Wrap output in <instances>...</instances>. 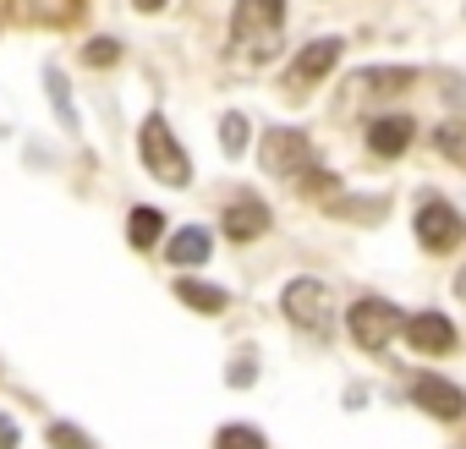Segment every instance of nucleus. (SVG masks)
Returning <instances> with one entry per match:
<instances>
[{
	"label": "nucleus",
	"mask_w": 466,
	"mask_h": 449,
	"mask_svg": "<svg viewBox=\"0 0 466 449\" xmlns=\"http://www.w3.org/2000/svg\"><path fill=\"white\" fill-rule=\"evenodd\" d=\"M280 28H286V0H237L230 12V55L237 61H269L280 50Z\"/></svg>",
	"instance_id": "obj_1"
},
{
	"label": "nucleus",
	"mask_w": 466,
	"mask_h": 449,
	"mask_svg": "<svg viewBox=\"0 0 466 449\" xmlns=\"http://www.w3.org/2000/svg\"><path fill=\"white\" fill-rule=\"evenodd\" d=\"M137 154H143L148 175H159L165 186H187L192 165H187V154H181V143H176V132H170L165 115H148V121H143V132H137Z\"/></svg>",
	"instance_id": "obj_2"
},
{
	"label": "nucleus",
	"mask_w": 466,
	"mask_h": 449,
	"mask_svg": "<svg viewBox=\"0 0 466 449\" xmlns=\"http://www.w3.org/2000/svg\"><path fill=\"white\" fill-rule=\"evenodd\" d=\"M280 307H286V318H291L302 334L329 340L335 313H329V285H324V280H291V285L280 291Z\"/></svg>",
	"instance_id": "obj_3"
},
{
	"label": "nucleus",
	"mask_w": 466,
	"mask_h": 449,
	"mask_svg": "<svg viewBox=\"0 0 466 449\" xmlns=\"http://www.w3.org/2000/svg\"><path fill=\"white\" fill-rule=\"evenodd\" d=\"M264 170L280 175V181H302L308 170H319V154H313V143L297 126H275L264 137Z\"/></svg>",
	"instance_id": "obj_4"
},
{
	"label": "nucleus",
	"mask_w": 466,
	"mask_h": 449,
	"mask_svg": "<svg viewBox=\"0 0 466 449\" xmlns=\"http://www.w3.org/2000/svg\"><path fill=\"white\" fill-rule=\"evenodd\" d=\"M346 324H351V340H357L362 351H379V345H390V334H395V329H406L400 307H395V302H384V296H368V302H357Z\"/></svg>",
	"instance_id": "obj_5"
},
{
	"label": "nucleus",
	"mask_w": 466,
	"mask_h": 449,
	"mask_svg": "<svg viewBox=\"0 0 466 449\" xmlns=\"http://www.w3.org/2000/svg\"><path fill=\"white\" fill-rule=\"evenodd\" d=\"M340 50H346V39H313V45H302L297 50V61H291V72H286V83L297 88V94H308L313 83H324L329 72H335V61H340Z\"/></svg>",
	"instance_id": "obj_6"
},
{
	"label": "nucleus",
	"mask_w": 466,
	"mask_h": 449,
	"mask_svg": "<svg viewBox=\"0 0 466 449\" xmlns=\"http://www.w3.org/2000/svg\"><path fill=\"white\" fill-rule=\"evenodd\" d=\"M269 224H275V219H269V203H264V197H253V192H242V197H230V203H225L219 231L242 247V242H258Z\"/></svg>",
	"instance_id": "obj_7"
},
{
	"label": "nucleus",
	"mask_w": 466,
	"mask_h": 449,
	"mask_svg": "<svg viewBox=\"0 0 466 449\" xmlns=\"http://www.w3.org/2000/svg\"><path fill=\"white\" fill-rule=\"evenodd\" d=\"M461 214L450 208V203H422L417 208V242L428 247V253H455L461 247Z\"/></svg>",
	"instance_id": "obj_8"
},
{
	"label": "nucleus",
	"mask_w": 466,
	"mask_h": 449,
	"mask_svg": "<svg viewBox=\"0 0 466 449\" xmlns=\"http://www.w3.org/2000/svg\"><path fill=\"white\" fill-rule=\"evenodd\" d=\"M411 405H422V411L439 416V422H455V416L466 411V394H461L450 378H439V373H417V378H411Z\"/></svg>",
	"instance_id": "obj_9"
},
{
	"label": "nucleus",
	"mask_w": 466,
	"mask_h": 449,
	"mask_svg": "<svg viewBox=\"0 0 466 449\" xmlns=\"http://www.w3.org/2000/svg\"><path fill=\"white\" fill-rule=\"evenodd\" d=\"M406 340L422 356H450L455 351V324L444 313H417V318H406Z\"/></svg>",
	"instance_id": "obj_10"
},
{
	"label": "nucleus",
	"mask_w": 466,
	"mask_h": 449,
	"mask_svg": "<svg viewBox=\"0 0 466 449\" xmlns=\"http://www.w3.org/2000/svg\"><path fill=\"white\" fill-rule=\"evenodd\" d=\"M411 137H417V121H406V115H373V126H368V148L379 159H400L411 148Z\"/></svg>",
	"instance_id": "obj_11"
},
{
	"label": "nucleus",
	"mask_w": 466,
	"mask_h": 449,
	"mask_svg": "<svg viewBox=\"0 0 466 449\" xmlns=\"http://www.w3.org/2000/svg\"><path fill=\"white\" fill-rule=\"evenodd\" d=\"M12 17L66 28V23H77V17H83V0H12Z\"/></svg>",
	"instance_id": "obj_12"
},
{
	"label": "nucleus",
	"mask_w": 466,
	"mask_h": 449,
	"mask_svg": "<svg viewBox=\"0 0 466 449\" xmlns=\"http://www.w3.org/2000/svg\"><path fill=\"white\" fill-rule=\"evenodd\" d=\"M208 253H214V236L203 231V224H187V231H176V236H170V247H165V258H170V264H181V269L208 264Z\"/></svg>",
	"instance_id": "obj_13"
},
{
	"label": "nucleus",
	"mask_w": 466,
	"mask_h": 449,
	"mask_svg": "<svg viewBox=\"0 0 466 449\" xmlns=\"http://www.w3.org/2000/svg\"><path fill=\"white\" fill-rule=\"evenodd\" d=\"M159 236H165V208H148V203L132 208V219H127V242H132L137 253H148Z\"/></svg>",
	"instance_id": "obj_14"
},
{
	"label": "nucleus",
	"mask_w": 466,
	"mask_h": 449,
	"mask_svg": "<svg viewBox=\"0 0 466 449\" xmlns=\"http://www.w3.org/2000/svg\"><path fill=\"white\" fill-rule=\"evenodd\" d=\"M176 296H181L192 313H208V318H214V313H225V302H230L219 285H198V280H176Z\"/></svg>",
	"instance_id": "obj_15"
},
{
	"label": "nucleus",
	"mask_w": 466,
	"mask_h": 449,
	"mask_svg": "<svg viewBox=\"0 0 466 449\" xmlns=\"http://www.w3.org/2000/svg\"><path fill=\"white\" fill-rule=\"evenodd\" d=\"M248 137H253V121H248L242 110H230V115L219 121V148H225L230 159H237V154L248 148Z\"/></svg>",
	"instance_id": "obj_16"
},
{
	"label": "nucleus",
	"mask_w": 466,
	"mask_h": 449,
	"mask_svg": "<svg viewBox=\"0 0 466 449\" xmlns=\"http://www.w3.org/2000/svg\"><path fill=\"white\" fill-rule=\"evenodd\" d=\"M357 83H368L373 94H400V88L417 83V72H406V66H384V72H362Z\"/></svg>",
	"instance_id": "obj_17"
},
{
	"label": "nucleus",
	"mask_w": 466,
	"mask_h": 449,
	"mask_svg": "<svg viewBox=\"0 0 466 449\" xmlns=\"http://www.w3.org/2000/svg\"><path fill=\"white\" fill-rule=\"evenodd\" d=\"M214 449H264V433L230 422V427H219V444H214Z\"/></svg>",
	"instance_id": "obj_18"
},
{
	"label": "nucleus",
	"mask_w": 466,
	"mask_h": 449,
	"mask_svg": "<svg viewBox=\"0 0 466 449\" xmlns=\"http://www.w3.org/2000/svg\"><path fill=\"white\" fill-rule=\"evenodd\" d=\"M83 61H88V66H116V61H121V45H116V39H88V45H83Z\"/></svg>",
	"instance_id": "obj_19"
},
{
	"label": "nucleus",
	"mask_w": 466,
	"mask_h": 449,
	"mask_svg": "<svg viewBox=\"0 0 466 449\" xmlns=\"http://www.w3.org/2000/svg\"><path fill=\"white\" fill-rule=\"evenodd\" d=\"M50 444H56V449H94V438H88L83 427H72V422H56V427H50Z\"/></svg>",
	"instance_id": "obj_20"
},
{
	"label": "nucleus",
	"mask_w": 466,
	"mask_h": 449,
	"mask_svg": "<svg viewBox=\"0 0 466 449\" xmlns=\"http://www.w3.org/2000/svg\"><path fill=\"white\" fill-rule=\"evenodd\" d=\"M0 449H17V422L0 416Z\"/></svg>",
	"instance_id": "obj_21"
},
{
	"label": "nucleus",
	"mask_w": 466,
	"mask_h": 449,
	"mask_svg": "<svg viewBox=\"0 0 466 449\" xmlns=\"http://www.w3.org/2000/svg\"><path fill=\"white\" fill-rule=\"evenodd\" d=\"M132 6H137V12H165L170 0H132Z\"/></svg>",
	"instance_id": "obj_22"
},
{
	"label": "nucleus",
	"mask_w": 466,
	"mask_h": 449,
	"mask_svg": "<svg viewBox=\"0 0 466 449\" xmlns=\"http://www.w3.org/2000/svg\"><path fill=\"white\" fill-rule=\"evenodd\" d=\"M455 291H461V302H466V269H461V274H455Z\"/></svg>",
	"instance_id": "obj_23"
}]
</instances>
